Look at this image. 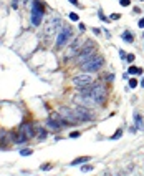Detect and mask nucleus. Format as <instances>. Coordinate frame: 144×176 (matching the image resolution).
I'll list each match as a JSON object with an SVG mask.
<instances>
[{"label":"nucleus","mask_w":144,"mask_h":176,"mask_svg":"<svg viewBox=\"0 0 144 176\" xmlns=\"http://www.w3.org/2000/svg\"><path fill=\"white\" fill-rule=\"evenodd\" d=\"M83 70H86V72H98V70L103 66V58L101 57H94V58H90L88 62L83 63Z\"/></svg>","instance_id":"f257e3e1"},{"label":"nucleus","mask_w":144,"mask_h":176,"mask_svg":"<svg viewBox=\"0 0 144 176\" xmlns=\"http://www.w3.org/2000/svg\"><path fill=\"white\" fill-rule=\"evenodd\" d=\"M33 10H31V23L33 25H40L41 18H43V7H41L40 2H35L33 3Z\"/></svg>","instance_id":"f03ea898"},{"label":"nucleus","mask_w":144,"mask_h":176,"mask_svg":"<svg viewBox=\"0 0 144 176\" xmlns=\"http://www.w3.org/2000/svg\"><path fill=\"white\" fill-rule=\"evenodd\" d=\"M91 95H93V98L96 100V103H103L104 98H106V90H104L103 85H94L91 88Z\"/></svg>","instance_id":"7ed1b4c3"},{"label":"nucleus","mask_w":144,"mask_h":176,"mask_svg":"<svg viewBox=\"0 0 144 176\" xmlns=\"http://www.w3.org/2000/svg\"><path fill=\"white\" fill-rule=\"evenodd\" d=\"M94 52V43L93 42H88L86 43V47L83 48V52H81V55H80L78 57V63H85V62H88V60L91 58V53H93Z\"/></svg>","instance_id":"20e7f679"},{"label":"nucleus","mask_w":144,"mask_h":176,"mask_svg":"<svg viewBox=\"0 0 144 176\" xmlns=\"http://www.w3.org/2000/svg\"><path fill=\"white\" fill-rule=\"evenodd\" d=\"M73 111H75L78 121H86V120H91V118H93V113H91V111H88V108H86V106H81V105H80L76 110H73Z\"/></svg>","instance_id":"39448f33"},{"label":"nucleus","mask_w":144,"mask_h":176,"mask_svg":"<svg viewBox=\"0 0 144 176\" xmlns=\"http://www.w3.org/2000/svg\"><path fill=\"white\" fill-rule=\"evenodd\" d=\"M73 85L76 88H83V86H90L91 85V76L90 75H78L73 78Z\"/></svg>","instance_id":"423d86ee"},{"label":"nucleus","mask_w":144,"mask_h":176,"mask_svg":"<svg viewBox=\"0 0 144 176\" xmlns=\"http://www.w3.org/2000/svg\"><path fill=\"white\" fill-rule=\"evenodd\" d=\"M60 115L63 116V120H65L66 123H76V121H78L75 111L70 110V108H61V110H60Z\"/></svg>","instance_id":"0eeeda50"},{"label":"nucleus","mask_w":144,"mask_h":176,"mask_svg":"<svg viewBox=\"0 0 144 176\" xmlns=\"http://www.w3.org/2000/svg\"><path fill=\"white\" fill-rule=\"evenodd\" d=\"M60 27H61V20H60V18H51L50 22L47 23V27H45V33L51 35V33H55Z\"/></svg>","instance_id":"6e6552de"},{"label":"nucleus","mask_w":144,"mask_h":176,"mask_svg":"<svg viewBox=\"0 0 144 176\" xmlns=\"http://www.w3.org/2000/svg\"><path fill=\"white\" fill-rule=\"evenodd\" d=\"M70 35H71V32H70V28H63L61 32H60V37L57 40V48H63L66 45V42H68Z\"/></svg>","instance_id":"1a4fd4ad"},{"label":"nucleus","mask_w":144,"mask_h":176,"mask_svg":"<svg viewBox=\"0 0 144 176\" xmlns=\"http://www.w3.org/2000/svg\"><path fill=\"white\" fill-rule=\"evenodd\" d=\"M61 126H63V125L58 121V120H55V118H48V121H47V128H48V130H51V131H58Z\"/></svg>","instance_id":"9d476101"},{"label":"nucleus","mask_w":144,"mask_h":176,"mask_svg":"<svg viewBox=\"0 0 144 176\" xmlns=\"http://www.w3.org/2000/svg\"><path fill=\"white\" fill-rule=\"evenodd\" d=\"M20 131H22V135H25V136H27V140L33 136V128H31V125H28V123L22 125V130H20Z\"/></svg>","instance_id":"9b49d317"},{"label":"nucleus","mask_w":144,"mask_h":176,"mask_svg":"<svg viewBox=\"0 0 144 176\" xmlns=\"http://www.w3.org/2000/svg\"><path fill=\"white\" fill-rule=\"evenodd\" d=\"M78 50H80V42H78V40H75V42H73V47L70 48V52H68V55L71 57V55H75Z\"/></svg>","instance_id":"f8f14e48"},{"label":"nucleus","mask_w":144,"mask_h":176,"mask_svg":"<svg viewBox=\"0 0 144 176\" xmlns=\"http://www.w3.org/2000/svg\"><path fill=\"white\" fill-rule=\"evenodd\" d=\"M90 161V156H81V158H78V160H75L73 161V166H78V164H81V163H88Z\"/></svg>","instance_id":"ddd939ff"},{"label":"nucleus","mask_w":144,"mask_h":176,"mask_svg":"<svg viewBox=\"0 0 144 176\" xmlns=\"http://www.w3.org/2000/svg\"><path fill=\"white\" fill-rule=\"evenodd\" d=\"M134 120H136V125H138V128H139V130H142V128H144V125H142L141 116H139V115H134Z\"/></svg>","instance_id":"4468645a"},{"label":"nucleus","mask_w":144,"mask_h":176,"mask_svg":"<svg viewBox=\"0 0 144 176\" xmlns=\"http://www.w3.org/2000/svg\"><path fill=\"white\" fill-rule=\"evenodd\" d=\"M123 40H126V42H129V43H131V42L134 40V37H132L131 33H128V32H126V33H123Z\"/></svg>","instance_id":"2eb2a0df"},{"label":"nucleus","mask_w":144,"mask_h":176,"mask_svg":"<svg viewBox=\"0 0 144 176\" xmlns=\"http://www.w3.org/2000/svg\"><path fill=\"white\" fill-rule=\"evenodd\" d=\"M141 72H142V70L141 68H136V66H131V68H129V73H131V75H139Z\"/></svg>","instance_id":"dca6fc26"},{"label":"nucleus","mask_w":144,"mask_h":176,"mask_svg":"<svg viewBox=\"0 0 144 176\" xmlns=\"http://www.w3.org/2000/svg\"><path fill=\"white\" fill-rule=\"evenodd\" d=\"M31 153H33V151H31L30 148H27V150H22V151H20V154H22V156H30Z\"/></svg>","instance_id":"f3484780"},{"label":"nucleus","mask_w":144,"mask_h":176,"mask_svg":"<svg viewBox=\"0 0 144 176\" xmlns=\"http://www.w3.org/2000/svg\"><path fill=\"white\" fill-rule=\"evenodd\" d=\"M38 135H40V140H45V138H47V131H45L43 128L38 130Z\"/></svg>","instance_id":"a211bd4d"},{"label":"nucleus","mask_w":144,"mask_h":176,"mask_svg":"<svg viewBox=\"0 0 144 176\" xmlns=\"http://www.w3.org/2000/svg\"><path fill=\"white\" fill-rule=\"evenodd\" d=\"M121 135H123V131H121V130H118V131H116L114 135H113V138H111V140H118V138H121Z\"/></svg>","instance_id":"6ab92c4d"},{"label":"nucleus","mask_w":144,"mask_h":176,"mask_svg":"<svg viewBox=\"0 0 144 176\" xmlns=\"http://www.w3.org/2000/svg\"><path fill=\"white\" fill-rule=\"evenodd\" d=\"M70 18H71L73 22H78V18H80V17L76 15V13H70Z\"/></svg>","instance_id":"aec40b11"},{"label":"nucleus","mask_w":144,"mask_h":176,"mask_svg":"<svg viewBox=\"0 0 144 176\" xmlns=\"http://www.w3.org/2000/svg\"><path fill=\"white\" fill-rule=\"evenodd\" d=\"M70 138H80V131H73L71 135H70Z\"/></svg>","instance_id":"412c9836"},{"label":"nucleus","mask_w":144,"mask_h":176,"mask_svg":"<svg viewBox=\"0 0 144 176\" xmlns=\"http://www.w3.org/2000/svg\"><path fill=\"white\" fill-rule=\"evenodd\" d=\"M109 18H111V20H118V18H121V15H119V13H113Z\"/></svg>","instance_id":"4be33fe9"},{"label":"nucleus","mask_w":144,"mask_h":176,"mask_svg":"<svg viewBox=\"0 0 144 176\" xmlns=\"http://www.w3.org/2000/svg\"><path fill=\"white\" fill-rule=\"evenodd\" d=\"M129 86H131V88L138 86V82H136V80H131V82H129Z\"/></svg>","instance_id":"5701e85b"},{"label":"nucleus","mask_w":144,"mask_h":176,"mask_svg":"<svg viewBox=\"0 0 144 176\" xmlns=\"http://www.w3.org/2000/svg\"><path fill=\"white\" fill-rule=\"evenodd\" d=\"M126 60H128V62H129V63H131V62H132V60H134V55H132V53H129V55H128V57H126Z\"/></svg>","instance_id":"b1692460"},{"label":"nucleus","mask_w":144,"mask_h":176,"mask_svg":"<svg viewBox=\"0 0 144 176\" xmlns=\"http://www.w3.org/2000/svg\"><path fill=\"white\" fill-rule=\"evenodd\" d=\"M129 3H131V2H129V0H121V5H123V7H128Z\"/></svg>","instance_id":"393cba45"},{"label":"nucleus","mask_w":144,"mask_h":176,"mask_svg":"<svg viewBox=\"0 0 144 176\" xmlns=\"http://www.w3.org/2000/svg\"><path fill=\"white\" fill-rule=\"evenodd\" d=\"M90 170H93V166H91V164H86V166H83V171H90Z\"/></svg>","instance_id":"a878e982"},{"label":"nucleus","mask_w":144,"mask_h":176,"mask_svg":"<svg viewBox=\"0 0 144 176\" xmlns=\"http://www.w3.org/2000/svg\"><path fill=\"white\" fill-rule=\"evenodd\" d=\"M70 3H73V5H76V7H80V3H78V0H68Z\"/></svg>","instance_id":"bb28decb"},{"label":"nucleus","mask_w":144,"mask_h":176,"mask_svg":"<svg viewBox=\"0 0 144 176\" xmlns=\"http://www.w3.org/2000/svg\"><path fill=\"white\" fill-rule=\"evenodd\" d=\"M139 27H141V28H144V18L139 20Z\"/></svg>","instance_id":"cd10ccee"},{"label":"nucleus","mask_w":144,"mask_h":176,"mask_svg":"<svg viewBox=\"0 0 144 176\" xmlns=\"http://www.w3.org/2000/svg\"><path fill=\"white\" fill-rule=\"evenodd\" d=\"M141 86H144V78H142V80H141Z\"/></svg>","instance_id":"c85d7f7f"},{"label":"nucleus","mask_w":144,"mask_h":176,"mask_svg":"<svg viewBox=\"0 0 144 176\" xmlns=\"http://www.w3.org/2000/svg\"><path fill=\"white\" fill-rule=\"evenodd\" d=\"M15 2H17V0H15Z\"/></svg>","instance_id":"c756f323"},{"label":"nucleus","mask_w":144,"mask_h":176,"mask_svg":"<svg viewBox=\"0 0 144 176\" xmlns=\"http://www.w3.org/2000/svg\"><path fill=\"white\" fill-rule=\"evenodd\" d=\"M142 35H144V33H142Z\"/></svg>","instance_id":"7c9ffc66"}]
</instances>
